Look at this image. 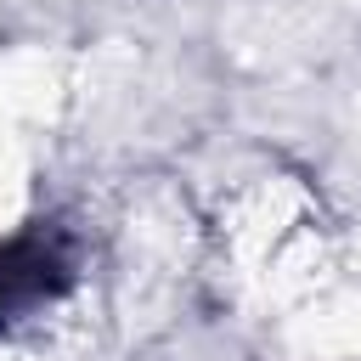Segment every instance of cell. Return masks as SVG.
Instances as JSON below:
<instances>
[{"label":"cell","mask_w":361,"mask_h":361,"mask_svg":"<svg viewBox=\"0 0 361 361\" xmlns=\"http://www.w3.org/2000/svg\"><path fill=\"white\" fill-rule=\"evenodd\" d=\"M68 288H73V237L56 220H34L11 243H0V333L51 310Z\"/></svg>","instance_id":"1"}]
</instances>
